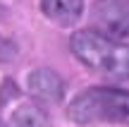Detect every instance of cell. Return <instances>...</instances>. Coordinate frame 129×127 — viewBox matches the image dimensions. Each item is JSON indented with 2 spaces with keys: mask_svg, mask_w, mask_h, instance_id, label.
<instances>
[{
  "mask_svg": "<svg viewBox=\"0 0 129 127\" xmlns=\"http://www.w3.org/2000/svg\"><path fill=\"white\" fill-rule=\"evenodd\" d=\"M26 89L29 94L36 101L43 103H57L64 94V82L55 70H48V67H38V70L29 72L26 79Z\"/></svg>",
  "mask_w": 129,
  "mask_h": 127,
  "instance_id": "cell-4",
  "label": "cell"
},
{
  "mask_svg": "<svg viewBox=\"0 0 129 127\" xmlns=\"http://www.w3.org/2000/svg\"><path fill=\"white\" fill-rule=\"evenodd\" d=\"M91 31L112 41L129 36V0H93L88 7Z\"/></svg>",
  "mask_w": 129,
  "mask_h": 127,
  "instance_id": "cell-3",
  "label": "cell"
},
{
  "mask_svg": "<svg viewBox=\"0 0 129 127\" xmlns=\"http://www.w3.org/2000/svg\"><path fill=\"white\" fill-rule=\"evenodd\" d=\"M74 58L88 67L91 72L105 77L108 82H127L129 79V46L122 41H112L91 29L74 31L69 38Z\"/></svg>",
  "mask_w": 129,
  "mask_h": 127,
  "instance_id": "cell-1",
  "label": "cell"
},
{
  "mask_svg": "<svg viewBox=\"0 0 129 127\" xmlns=\"http://www.w3.org/2000/svg\"><path fill=\"white\" fill-rule=\"evenodd\" d=\"M0 127H5V122H0Z\"/></svg>",
  "mask_w": 129,
  "mask_h": 127,
  "instance_id": "cell-8",
  "label": "cell"
},
{
  "mask_svg": "<svg viewBox=\"0 0 129 127\" xmlns=\"http://www.w3.org/2000/svg\"><path fill=\"white\" fill-rule=\"evenodd\" d=\"M12 127H50L46 110L34 103H24L12 113Z\"/></svg>",
  "mask_w": 129,
  "mask_h": 127,
  "instance_id": "cell-6",
  "label": "cell"
},
{
  "mask_svg": "<svg viewBox=\"0 0 129 127\" xmlns=\"http://www.w3.org/2000/svg\"><path fill=\"white\" fill-rule=\"evenodd\" d=\"M14 53H17V46H14L10 38H5L3 34H0V62H7L14 58Z\"/></svg>",
  "mask_w": 129,
  "mask_h": 127,
  "instance_id": "cell-7",
  "label": "cell"
},
{
  "mask_svg": "<svg viewBox=\"0 0 129 127\" xmlns=\"http://www.w3.org/2000/svg\"><path fill=\"white\" fill-rule=\"evenodd\" d=\"M41 10L50 22L69 27L84 14V0H41Z\"/></svg>",
  "mask_w": 129,
  "mask_h": 127,
  "instance_id": "cell-5",
  "label": "cell"
},
{
  "mask_svg": "<svg viewBox=\"0 0 129 127\" xmlns=\"http://www.w3.org/2000/svg\"><path fill=\"white\" fill-rule=\"evenodd\" d=\"M67 118L77 125H129V91L117 86H91L67 106Z\"/></svg>",
  "mask_w": 129,
  "mask_h": 127,
  "instance_id": "cell-2",
  "label": "cell"
}]
</instances>
